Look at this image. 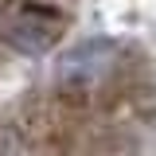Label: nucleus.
Here are the masks:
<instances>
[{"mask_svg": "<svg viewBox=\"0 0 156 156\" xmlns=\"http://www.w3.org/2000/svg\"><path fill=\"white\" fill-rule=\"evenodd\" d=\"M117 70V43L113 39H86L70 47L55 66V90L74 105L94 101Z\"/></svg>", "mask_w": 156, "mask_h": 156, "instance_id": "f257e3e1", "label": "nucleus"}, {"mask_svg": "<svg viewBox=\"0 0 156 156\" xmlns=\"http://www.w3.org/2000/svg\"><path fill=\"white\" fill-rule=\"evenodd\" d=\"M62 31H66V20L58 12H51V8H35V4L31 8H16L0 27L4 43L12 51H20V55H47L62 39Z\"/></svg>", "mask_w": 156, "mask_h": 156, "instance_id": "f03ea898", "label": "nucleus"}, {"mask_svg": "<svg viewBox=\"0 0 156 156\" xmlns=\"http://www.w3.org/2000/svg\"><path fill=\"white\" fill-rule=\"evenodd\" d=\"M0 156H31V144L12 121H0Z\"/></svg>", "mask_w": 156, "mask_h": 156, "instance_id": "7ed1b4c3", "label": "nucleus"}]
</instances>
